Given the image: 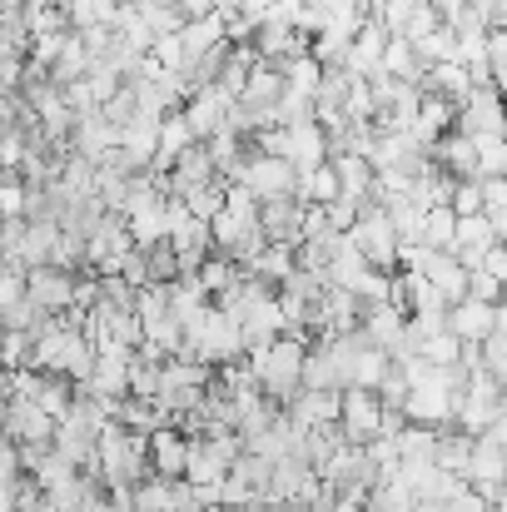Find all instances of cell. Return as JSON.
I'll return each instance as SVG.
<instances>
[{
	"label": "cell",
	"instance_id": "24",
	"mask_svg": "<svg viewBox=\"0 0 507 512\" xmlns=\"http://www.w3.org/2000/svg\"><path fill=\"white\" fill-rule=\"evenodd\" d=\"M60 10H65L70 30H90V25H110V15H115V0H65Z\"/></svg>",
	"mask_w": 507,
	"mask_h": 512
},
{
	"label": "cell",
	"instance_id": "22",
	"mask_svg": "<svg viewBox=\"0 0 507 512\" xmlns=\"http://www.w3.org/2000/svg\"><path fill=\"white\" fill-rule=\"evenodd\" d=\"M279 75H284V85H289V90H304V95H314V85H319L324 65H319L309 50H294V55H284V60H279Z\"/></svg>",
	"mask_w": 507,
	"mask_h": 512
},
{
	"label": "cell",
	"instance_id": "28",
	"mask_svg": "<svg viewBox=\"0 0 507 512\" xmlns=\"http://www.w3.org/2000/svg\"><path fill=\"white\" fill-rule=\"evenodd\" d=\"M458 348H463V339H453L448 329H438V334H428V339L418 343V358L433 363V368H443V363H458Z\"/></svg>",
	"mask_w": 507,
	"mask_h": 512
},
{
	"label": "cell",
	"instance_id": "37",
	"mask_svg": "<svg viewBox=\"0 0 507 512\" xmlns=\"http://www.w3.org/2000/svg\"><path fill=\"white\" fill-rule=\"evenodd\" d=\"M169 512H204L194 503V488L184 478H169Z\"/></svg>",
	"mask_w": 507,
	"mask_h": 512
},
{
	"label": "cell",
	"instance_id": "17",
	"mask_svg": "<svg viewBox=\"0 0 507 512\" xmlns=\"http://www.w3.org/2000/svg\"><path fill=\"white\" fill-rule=\"evenodd\" d=\"M244 274H254V279H264V284H279L289 269H294V244H264L254 259H244L239 264Z\"/></svg>",
	"mask_w": 507,
	"mask_h": 512
},
{
	"label": "cell",
	"instance_id": "1",
	"mask_svg": "<svg viewBox=\"0 0 507 512\" xmlns=\"http://www.w3.org/2000/svg\"><path fill=\"white\" fill-rule=\"evenodd\" d=\"M348 239H353V249L368 259V269H388V274L398 269V234H393L383 204L363 199L358 214H353V224H348Z\"/></svg>",
	"mask_w": 507,
	"mask_h": 512
},
{
	"label": "cell",
	"instance_id": "26",
	"mask_svg": "<svg viewBox=\"0 0 507 512\" xmlns=\"http://www.w3.org/2000/svg\"><path fill=\"white\" fill-rule=\"evenodd\" d=\"M478 368L493 378H507V329H493L478 339Z\"/></svg>",
	"mask_w": 507,
	"mask_h": 512
},
{
	"label": "cell",
	"instance_id": "7",
	"mask_svg": "<svg viewBox=\"0 0 507 512\" xmlns=\"http://www.w3.org/2000/svg\"><path fill=\"white\" fill-rule=\"evenodd\" d=\"M229 105H234V100H229L219 85H199V90H189V100L179 105V115H184V125H189L194 140H209L214 130H224Z\"/></svg>",
	"mask_w": 507,
	"mask_h": 512
},
{
	"label": "cell",
	"instance_id": "5",
	"mask_svg": "<svg viewBox=\"0 0 507 512\" xmlns=\"http://www.w3.org/2000/svg\"><path fill=\"white\" fill-rule=\"evenodd\" d=\"M25 299L40 309V314H65L75 304V274L70 269H55V264H35L25 269Z\"/></svg>",
	"mask_w": 507,
	"mask_h": 512
},
{
	"label": "cell",
	"instance_id": "2",
	"mask_svg": "<svg viewBox=\"0 0 507 512\" xmlns=\"http://www.w3.org/2000/svg\"><path fill=\"white\" fill-rule=\"evenodd\" d=\"M234 184H244L259 204L264 199H284V194H294V179H299V170L284 160V155H259V150H244V160L234 165V174H229Z\"/></svg>",
	"mask_w": 507,
	"mask_h": 512
},
{
	"label": "cell",
	"instance_id": "43",
	"mask_svg": "<svg viewBox=\"0 0 507 512\" xmlns=\"http://www.w3.org/2000/svg\"><path fill=\"white\" fill-rule=\"evenodd\" d=\"M30 5H65V0H30Z\"/></svg>",
	"mask_w": 507,
	"mask_h": 512
},
{
	"label": "cell",
	"instance_id": "11",
	"mask_svg": "<svg viewBox=\"0 0 507 512\" xmlns=\"http://www.w3.org/2000/svg\"><path fill=\"white\" fill-rule=\"evenodd\" d=\"M368 274V259L353 249V239L348 234H334V244H329V259H324V284H334V289H358V279Z\"/></svg>",
	"mask_w": 507,
	"mask_h": 512
},
{
	"label": "cell",
	"instance_id": "3",
	"mask_svg": "<svg viewBox=\"0 0 507 512\" xmlns=\"http://www.w3.org/2000/svg\"><path fill=\"white\" fill-rule=\"evenodd\" d=\"M403 418L408 423H423V428H443V423H453V413H458V393H448L433 373L423 378V383H408V393H403Z\"/></svg>",
	"mask_w": 507,
	"mask_h": 512
},
{
	"label": "cell",
	"instance_id": "40",
	"mask_svg": "<svg viewBox=\"0 0 507 512\" xmlns=\"http://www.w3.org/2000/svg\"><path fill=\"white\" fill-rule=\"evenodd\" d=\"M478 269H488L493 279H507V249H503V239H498V244L483 254V264H478Z\"/></svg>",
	"mask_w": 507,
	"mask_h": 512
},
{
	"label": "cell",
	"instance_id": "20",
	"mask_svg": "<svg viewBox=\"0 0 507 512\" xmlns=\"http://www.w3.org/2000/svg\"><path fill=\"white\" fill-rule=\"evenodd\" d=\"M194 279H199V289L214 299L219 289H229L234 279H239V264L229 259V254H219V249H209L204 259H199V269H194Z\"/></svg>",
	"mask_w": 507,
	"mask_h": 512
},
{
	"label": "cell",
	"instance_id": "10",
	"mask_svg": "<svg viewBox=\"0 0 507 512\" xmlns=\"http://www.w3.org/2000/svg\"><path fill=\"white\" fill-rule=\"evenodd\" d=\"M145 448H150V473L155 478H179L184 473V458H189V438L165 423V428H155L150 438H145Z\"/></svg>",
	"mask_w": 507,
	"mask_h": 512
},
{
	"label": "cell",
	"instance_id": "29",
	"mask_svg": "<svg viewBox=\"0 0 507 512\" xmlns=\"http://www.w3.org/2000/svg\"><path fill=\"white\" fill-rule=\"evenodd\" d=\"M10 368H30V334L20 329H0V373Z\"/></svg>",
	"mask_w": 507,
	"mask_h": 512
},
{
	"label": "cell",
	"instance_id": "14",
	"mask_svg": "<svg viewBox=\"0 0 507 512\" xmlns=\"http://www.w3.org/2000/svg\"><path fill=\"white\" fill-rule=\"evenodd\" d=\"M329 165L338 174V194H348V199H368V189H373V165H368V155H353V150H338L329 155Z\"/></svg>",
	"mask_w": 507,
	"mask_h": 512
},
{
	"label": "cell",
	"instance_id": "39",
	"mask_svg": "<svg viewBox=\"0 0 507 512\" xmlns=\"http://www.w3.org/2000/svg\"><path fill=\"white\" fill-rule=\"evenodd\" d=\"M443 508H448V512H488V503H483V498H478L473 488H458V493H453V498H448Z\"/></svg>",
	"mask_w": 507,
	"mask_h": 512
},
{
	"label": "cell",
	"instance_id": "30",
	"mask_svg": "<svg viewBox=\"0 0 507 512\" xmlns=\"http://www.w3.org/2000/svg\"><path fill=\"white\" fill-rule=\"evenodd\" d=\"M463 299H478V304H503V279H493L488 269H468V289Z\"/></svg>",
	"mask_w": 507,
	"mask_h": 512
},
{
	"label": "cell",
	"instance_id": "35",
	"mask_svg": "<svg viewBox=\"0 0 507 512\" xmlns=\"http://www.w3.org/2000/svg\"><path fill=\"white\" fill-rule=\"evenodd\" d=\"M15 299H25V269L0 264V309H10Z\"/></svg>",
	"mask_w": 507,
	"mask_h": 512
},
{
	"label": "cell",
	"instance_id": "12",
	"mask_svg": "<svg viewBox=\"0 0 507 512\" xmlns=\"http://www.w3.org/2000/svg\"><path fill=\"white\" fill-rule=\"evenodd\" d=\"M55 239H60V224H55V219H25L20 244H15V264H20V269L50 264V259H55Z\"/></svg>",
	"mask_w": 507,
	"mask_h": 512
},
{
	"label": "cell",
	"instance_id": "4",
	"mask_svg": "<svg viewBox=\"0 0 507 512\" xmlns=\"http://www.w3.org/2000/svg\"><path fill=\"white\" fill-rule=\"evenodd\" d=\"M378 423H383V398L373 388H343V398H338V438L343 443H368V438H378Z\"/></svg>",
	"mask_w": 507,
	"mask_h": 512
},
{
	"label": "cell",
	"instance_id": "41",
	"mask_svg": "<svg viewBox=\"0 0 507 512\" xmlns=\"http://www.w3.org/2000/svg\"><path fill=\"white\" fill-rule=\"evenodd\" d=\"M184 20H199V15H214V0H174Z\"/></svg>",
	"mask_w": 507,
	"mask_h": 512
},
{
	"label": "cell",
	"instance_id": "44",
	"mask_svg": "<svg viewBox=\"0 0 507 512\" xmlns=\"http://www.w3.org/2000/svg\"><path fill=\"white\" fill-rule=\"evenodd\" d=\"M204 512H229V508H204Z\"/></svg>",
	"mask_w": 507,
	"mask_h": 512
},
{
	"label": "cell",
	"instance_id": "6",
	"mask_svg": "<svg viewBox=\"0 0 507 512\" xmlns=\"http://www.w3.org/2000/svg\"><path fill=\"white\" fill-rule=\"evenodd\" d=\"M443 329H448L453 339L478 343L483 334H493V329H507V314H503V304L458 299V304H448V309H443Z\"/></svg>",
	"mask_w": 507,
	"mask_h": 512
},
{
	"label": "cell",
	"instance_id": "27",
	"mask_svg": "<svg viewBox=\"0 0 507 512\" xmlns=\"http://www.w3.org/2000/svg\"><path fill=\"white\" fill-rule=\"evenodd\" d=\"M25 204H30V189L20 184V174L0 170V219H25Z\"/></svg>",
	"mask_w": 507,
	"mask_h": 512
},
{
	"label": "cell",
	"instance_id": "19",
	"mask_svg": "<svg viewBox=\"0 0 507 512\" xmlns=\"http://www.w3.org/2000/svg\"><path fill=\"white\" fill-rule=\"evenodd\" d=\"M453 224H458V214L448 204H428L423 209V224H418V244L423 249H448L453 244Z\"/></svg>",
	"mask_w": 507,
	"mask_h": 512
},
{
	"label": "cell",
	"instance_id": "15",
	"mask_svg": "<svg viewBox=\"0 0 507 512\" xmlns=\"http://www.w3.org/2000/svg\"><path fill=\"white\" fill-rule=\"evenodd\" d=\"M378 70L393 75V80H408V85L423 80V60H418V50H413L408 35H388V40H383V60H378Z\"/></svg>",
	"mask_w": 507,
	"mask_h": 512
},
{
	"label": "cell",
	"instance_id": "34",
	"mask_svg": "<svg viewBox=\"0 0 507 512\" xmlns=\"http://www.w3.org/2000/svg\"><path fill=\"white\" fill-rule=\"evenodd\" d=\"M353 214H358V199H348V194H338V199L324 204V219H329V229H338V234H348Z\"/></svg>",
	"mask_w": 507,
	"mask_h": 512
},
{
	"label": "cell",
	"instance_id": "31",
	"mask_svg": "<svg viewBox=\"0 0 507 512\" xmlns=\"http://www.w3.org/2000/svg\"><path fill=\"white\" fill-rule=\"evenodd\" d=\"M448 209L463 219V214H478L483 209V189H478V179H458L453 184V194H448Z\"/></svg>",
	"mask_w": 507,
	"mask_h": 512
},
{
	"label": "cell",
	"instance_id": "46",
	"mask_svg": "<svg viewBox=\"0 0 507 512\" xmlns=\"http://www.w3.org/2000/svg\"><path fill=\"white\" fill-rule=\"evenodd\" d=\"M488 512H503V508H488Z\"/></svg>",
	"mask_w": 507,
	"mask_h": 512
},
{
	"label": "cell",
	"instance_id": "9",
	"mask_svg": "<svg viewBox=\"0 0 507 512\" xmlns=\"http://www.w3.org/2000/svg\"><path fill=\"white\" fill-rule=\"evenodd\" d=\"M383 25L373 20V15H363V25L353 30V40H348V50H343V70L348 75H373L378 70V60H383Z\"/></svg>",
	"mask_w": 507,
	"mask_h": 512
},
{
	"label": "cell",
	"instance_id": "45",
	"mask_svg": "<svg viewBox=\"0 0 507 512\" xmlns=\"http://www.w3.org/2000/svg\"><path fill=\"white\" fill-rule=\"evenodd\" d=\"M115 5H130V0H115Z\"/></svg>",
	"mask_w": 507,
	"mask_h": 512
},
{
	"label": "cell",
	"instance_id": "18",
	"mask_svg": "<svg viewBox=\"0 0 507 512\" xmlns=\"http://www.w3.org/2000/svg\"><path fill=\"white\" fill-rule=\"evenodd\" d=\"M125 234H130V244H135V249L165 244V204H150V209L125 214Z\"/></svg>",
	"mask_w": 507,
	"mask_h": 512
},
{
	"label": "cell",
	"instance_id": "42",
	"mask_svg": "<svg viewBox=\"0 0 507 512\" xmlns=\"http://www.w3.org/2000/svg\"><path fill=\"white\" fill-rule=\"evenodd\" d=\"M413 512H448L443 503H413Z\"/></svg>",
	"mask_w": 507,
	"mask_h": 512
},
{
	"label": "cell",
	"instance_id": "21",
	"mask_svg": "<svg viewBox=\"0 0 507 512\" xmlns=\"http://www.w3.org/2000/svg\"><path fill=\"white\" fill-rule=\"evenodd\" d=\"M383 373H388V353L373 348V343H363L353 353V363H348V388H378Z\"/></svg>",
	"mask_w": 507,
	"mask_h": 512
},
{
	"label": "cell",
	"instance_id": "25",
	"mask_svg": "<svg viewBox=\"0 0 507 512\" xmlns=\"http://www.w3.org/2000/svg\"><path fill=\"white\" fill-rule=\"evenodd\" d=\"M179 204H184L189 214H199V219H214V214H219V204H224V179H209V184L184 189V194H179Z\"/></svg>",
	"mask_w": 507,
	"mask_h": 512
},
{
	"label": "cell",
	"instance_id": "32",
	"mask_svg": "<svg viewBox=\"0 0 507 512\" xmlns=\"http://www.w3.org/2000/svg\"><path fill=\"white\" fill-rule=\"evenodd\" d=\"M150 55H155L165 70H179V75H184V45H179V30L155 35V40H150Z\"/></svg>",
	"mask_w": 507,
	"mask_h": 512
},
{
	"label": "cell",
	"instance_id": "13",
	"mask_svg": "<svg viewBox=\"0 0 507 512\" xmlns=\"http://www.w3.org/2000/svg\"><path fill=\"white\" fill-rule=\"evenodd\" d=\"M284 160L294 165V170H314V165H324L329 160V135L309 120V125H289V140H284Z\"/></svg>",
	"mask_w": 507,
	"mask_h": 512
},
{
	"label": "cell",
	"instance_id": "8",
	"mask_svg": "<svg viewBox=\"0 0 507 512\" xmlns=\"http://www.w3.org/2000/svg\"><path fill=\"white\" fill-rule=\"evenodd\" d=\"M299 219H304V204L294 194L264 199L259 204V234H264V244H299Z\"/></svg>",
	"mask_w": 507,
	"mask_h": 512
},
{
	"label": "cell",
	"instance_id": "38",
	"mask_svg": "<svg viewBox=\"0 0 507 512\" xmlns=\"http://www.w3.org/2000/svg\"><path fill=\"white\" fill-rule=\"evenodd\" d=\"M478 189H483V209H507V174L478 179Z\"/></svg>",
	"mask_w": 507,
	"mask_h": 512
},
{
	"label": "cell",
	"instance_id": "23",
	"mask_svg": "<svg viewBox=\"0 0 507 512\" xmlns=\"http://www.w3.org/2000/svg\"><path fill=\"white\" fill-rule=\"evenodd\" d=\"M314 120V95H304V90H279V100H274V125H309Z\"/></svg>",
	"mask_w": 507,
	"mask_h": 512
},
{
	"label": "cell",
	"instance_id": "33",
	"mask_svg": "<svg viewBox=\"0 0 507 512\" xmlns=\"http://www.w3.org/2000/svg\"><path fill=\"white\" fill-rule=\"evenodd\" d=\"M224 209H229V214H239V219H254V214H259V199H254L244 184L224 179Z\"/></svg>",
	"mask_w": 507,
	"mask_h": 512
},
{
	"label": "cell",
	"instance_id": "16",
	"mask_svg": "<svg viewBox=\"0 0 507 512\" xmlns=\"http://www.w3.org/2000/svg\"><path fill=\"white\" fill-rule=\"evenodd\" d=\"M179 45H184V65H189V60H199L204 50L224 45V20H219V15H199V20H184V25H179Z\"/></svg>",
	"mask_w": 507,
	"mask_h": 512
},
{
	"label": "cell",
	"instance_id": "36",
	"mask_svg": "<svg viewBox=\"0 0 507 512\" xmlns=\"http://www.w3.org/2000/svg\"><path fill=\"white\" fill-rule=\"evenodd\" d=\"M468 5H473V15H478L483 30H493V25L507 20V0H468Z\"/></svg>",
	"mask_w": 507,
	"mask_h": 512
}]
</instances>
